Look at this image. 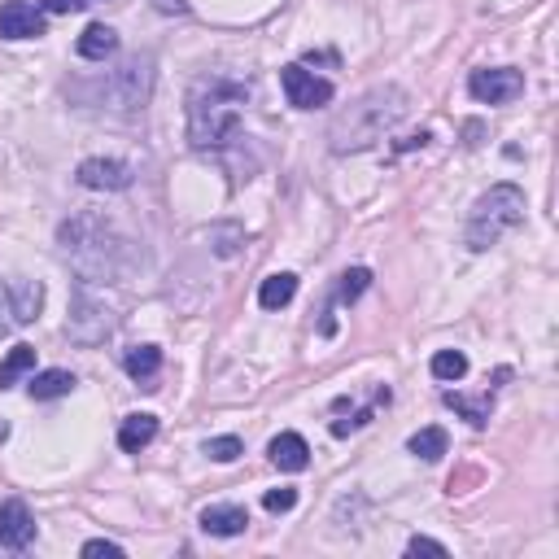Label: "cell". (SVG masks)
<instances>
[{
	"mask_svg": "<svg viewBox=\"0 0 559 559\" xmlns=\"http://www.w3.org/2000/svg\"><path fill=\"white\" fill-rule=\"evenodd\" d=\"M127 376L132 380H149V376H158V367H162V350L158 346H136V350H127Z\"/></svg>",
	"mask_w": 559,
	"mask_h": 559,
	"instance_id": "cell-17",
	"label": "cell"
},
{
	"mask_svg": "<svg viewBox=\"0 0 559 559\" xmlns=\"http://www.w3.org/2000/svg\"><path fill=\"white\" fill-rule=\"evenodd\" d=\"M75 180L83 188H97V193H123V188H132V166L118 158H88L79 162Z\"/></svg>",
	"mask_w": 559,
	"mask_h": 559,
	"instance_id": "cell-6",
	"label": "cell"
},
{
	"mask_svg": "<svg viewBox=\"0 0 559 559\" xmlns=\"http://www.w3.org/2000/svg\"><path fill=\"white\" fill-rule=\"evenodd\" d=\"M35 542V516L27 503H18V498H9V503H0V546L5 551H22V546Z\"/></svg>",
	"mask_w": 559,
	"mask_h": 559,
	"instance_id": "cell-8",
	"label": "cell"
},
{
	"mask_svg": "<svg viewBox=\"0 0 559 559\" xmlns=\"http://www.w3.org/2000/svg\"><path fill=\"white\" fill-rule=\"evenodd\" d=\"M468 92L477 97L481 105H507L525 92V75L511 66H494V70H472L468 79Z\"/></svg>",
	"mask_w": 559,
	"mask_h": 559,
	"instance_id": "cell-4",
	"label": "cell"
},
{
	"mask_svg": "<svg viewBox=\"0 0 559 559\" xmlns=\"http://www.w3.org/2000/svg\"><path fill=\"white\" fill-rule=\"evenodd\" d=\"M114 49H118V35H114V27H105V22H92V27L79 35L83 62H105V57H114Z\"/></svg>",
	"mask_w": 559,
	"mask_h": 559,
	"instance_id": "cell-12",
	"label": "cell"
},
{
	"mask_svg": "<svg viewBox=\"0 0 559 559\" xmlns=\"http://www.w3.org/2000/svg\"><path fill=\"white\" fill-rule=\"evenodd\" d=\"M70 389H75V376L62 372V367H49V372H35V376H31V398H35V402L66 398Z\"/></svg>",
	"mask_w": 559,
	"mask_h": 559,
	"instance_id": "cell-13",
	"label": "cell"
},
{
	"mask_svg": "<svg viewBox=\"0 0 559 559\" xmlns=\"http://www.w3.org/2000/svg\"><path fill=\"white\" fill-rule=\"evenodd\" d=\"M44 14H83L88 9V0H40Z\"/></svg>",
	"mask_w": 559,
	"mask_h": 559,
	"instance_id": "cell-26",
	"label": "cell"
},
{
	"mask_svg": "<svg viewBox=\"0 0 559 559\" xmlns=\"http://www.w3.org/2000/svg\"><path fill=\"white\" fill-rule=\"evenodd\" d=\"M245 525H249V511L236 507V503L201 511V529H206L210 538H236V533H245Z\"/></svg>",
	"mask_w": 559,
	"mask_h": 559,
	"instance_id": "cell-9",
	"label": "cell"
},
{
	"mask_svg": "<svg viewBox=\"0 0 559 559\" xmlns=\"http://www.w3.org/2000/svg\"><path fill=\"white\" fill-rule=\"evenodd\" d=\"M411 455H420V459H442L446 455V446H450V437H446V428H420V433L411 437Z\"/></svg>",
	"mask_w": 559,
	"mask_h": 559,
	"instance_id": "cell-18",
	"label": "cell"
},
{
	"mask_svg": "<svg viewBox=\"0 0 559 559\" xmlns=\"http://www.w3.org/2000/svg\"><path fill=\"white\" fill-rule=\"evenodd\" d=\"M245 123V88L236 83H201L188 97V136L197 149H219L241 136Z\"/></svg>",
	"mask_w": 559,
	"mask_h": 559,
	"instance_id": "cell-1",
	"label": "cell"
},
{
	"mask_svg": "<svg viewBox=\"0 0 559 559\" xmlns=\"http://www.w3.org/2000/svg\"><path fill=\"white\" fill-rule=\"evenodd\" d=\"M83 555H88V559H97V555H105V559H123V546H118V542H105V538H92V542H83Z\"/></svg>",
	"mask_w": 559,
	"mask_h": 559,
	"instance_id": "cell-25",
	"label": "cell"
},
{
	"mask_svg": "<svg viewBox=\"0 0 559 559\" xmlns=\"http://www.w3.org/2000/svg\"><path fill=\"white\" fill-rule=\"evenodd\" d=\"M27 372H35V346H14L9 350V359L0 363V389L18 385Z\"/></svg>",
	"mask_w": 559,
	"mask_h": 559,
	"instance_id": "cell-16",
	"label": "cell"
},
{
	"mask_svg": "<svg viewBox=\"0 0 559 559\" xmlns=\"http://www.w3.org/2000/svg\"><path fill=\"white\" fill-rule=\"evenodd\" d=\"M367 284H372V271H367V267H350L346 276H341V302H354V297H363Z\"/></svg>",
	"mask_w": 559,
	"mask_h": 559,
	"instance_id": "cell-22",
	"label": "cell"
},
{
	"mask_svg": "<svg viewBox=\"0 0 559 559\" xmlns=\"http://www.w3.org/2000/svg\"><path fill=\"white\" fill-rule=\"evenodd\" d=\"M433 376L437 380H463L468 376V354L463 350H437L433 354Z\"/></svg>",
	"mask_w": 559,
	"mask_h": 559,
	"instance_id": "cell-19",
	"label": "cell"
},
{
	"mask_svg": "<svg viewBox=\"0 0 559 559\" xmlns=\"http://www.w3.org/2000/svg\"><path fill=\"white\" fill-rule=\"evenodd\" d=\"M280 88H284V97H289V105H297V110H319V105L332 101V83L319 79L315 70H306V66H284L280 70Z\"/></svg>",
	"mask_w": 559,
	"mask_h": 559,
	"instance_id": "cell-5",
	"label": "cell"
},
{
	"mask_svg": "<svg viewBox=\"0 0 559 559\" xmlns=\"http://www.w3.org/2000/svg\"><path fill=\"white\" fill-rule=\"evenodd\" d=\"M44 35V9L27 0H5L0 5V40H35Z\"/></svg>",
	"mask_w": 559,
	"mask_h": 559,
	"instance_id": "cell-7",
	"label": "cell"
},
{
	"mask_svg": "<svg viewBox=\"0 0 559 559\" xmlns=\"http://www.w3.org/2000/svg\"><path fill=\"white\" fill-rule=\"evenodd\" d=\"M520 223H525V193H520L516 184H494L490 193H481L477 206H472L463 241H468L472 254H485V249H494L507 232H516Z\"/></svg>",
	"mask_w": 559,
	"mask_h": 559,
	"instance_id": "cell-3",
	"label": "cell"
},
{
	"mask_svg": "<svg viewBox=\"0 0 559 559\" xmlns=\"http://www.w3.org/2000/svg\"><path fill=\"white\" fill-rule=\"evenodd\" d=\"M446 407H455L459 415H468L472 424H485L490 420V398H463V394H446Z\"/></svg>",
	"mask_w": 559,
	"mask_h": 559,
	"instance_id": "cell-20",
	"label": "cell"
},
{
	"mask_svg": "<svg viewBox=\"0 0 559 559\" xmlns=\"http://www.w3.org/2000/svg\"><path fill=\"white\" fill-rule=\"evenodd\" d=\"M206 455H210L214 463H232V459L245 455V446H241V437H210V442H206Z\"/></svg>",
	"mask_w": 559,
	"mask_h": 559,
	"instance_id": "cell-21",
	"label": "cell"
},
{
	"mask_svg": "<svg viewBox=\"0 0 559 559\" xmlns=\"http://www.w3.org/2000/svg\"><path fill=\"white\" fill-rule=\"evenodd\" d=\"M297 293V276H289V271H280V276H267L263 289H258V306L263 311H280V306H289Z\"/></svg>",
	"mask_w": 559,
	"mask_h": 559,
	"instance_id": "cell-14",
	"label": "cell"
},
{
	"mask_svg": "<svg viewBox=\"0 0 559 559\" xmlns=\"http://www.w3.org/2000/svg\"><path fill=\"white\" fill-rule=\"evenodd\" d=\"M407 551H411V555H446V546L433 542V538H411Z\"/></svg>",
	"mask_w": 559,
	"mask_h": 559,
	"instance_id": "cell-27",
	"label": "cell"
},
{
	"mask_svg": "<svg viewBox=\"0 0 559 559\" xmlns=\"http://www.w3.org/2000/svg\"><path fill=\"white\" fill-rule=\"evenodd\" d=\"M153 437H158V415L140 411V415H127L123 428H118V446L127 450V455H140Z\"/></svg>",
	"mask_w": 559,
	"mask_h": 559,
	"instance_id": "cell-10",
	"label": "cell"
},
{
	"mask_svg": "<svg viewBox=\"0 0 559 559\" xmlns=\"http://www.w3.org/2000/svg\"><path fill=\"white\" fill-rule=\"evenodd\" d=\"M297 503V490H289V485H280V490H267L263 494V507L271 511V516H280V511H293Z\"/></svg>",
	"mask_w": 559,
	"mask_h": 559,
	"instance_id": "cell-23",
	"label": "cell"
},
{
	"mask_svg": "<svg viewBox=\"0 0 559 559\" xmlns=\"http://www.w3.org/2000/svg\"><path fill=\"white\" fill-rule=\"evenodd\" d=\"M18 324V315H14V293H9V284H0V337H5L9 328Z\"/></svg>",
	"mask_w": 559,
	"mask_h": 559,
	"instance_id": "cell-24",
	"label": "cell"
},
{
	"mask_svg": "<svg viewBox=\"0 0 559 559\" xmlns=\"http://www.w3.org/2000/svg\"><path fill=\"white\" fill-rule=\"evenodd\" d=\"M9 293H14V315H18V324H31L35 315H40V306H44V289L35 280H22V284H9Z\"/></svg>",
	"mask_w": 559,
	"mask_h": 559,
	"instance_id": "cell-15",
	"label": "cell"
},
{
	"mask_svg": "<svg viewBox=\"0 0 559 559\" xmlns=\"http://www.w3.org/2000/svg\"><path fill=\"white\" fill-rule=\"evenodd\" d=\"M271 463H276L280 472H302L306 463H311V446H306V437L280 433L276 442H271Z\"/></svg>",
	"mask_w": 559,
	"mask_h": 559,
	"instance_id": "cell-11",
	"label": "cell"
},
{
	"mask_svg": "<svg viewBox=\"0 0 559 559\" xmlns=\"http://www.w3.org/2000/svg\"><path fill=\"white\" fill-rule=\"evenodd\" d=\"M407 114V92L402 88H376L359 97L346 114L332 123V149L337 153H354V149H367L376 145L398 118Z\"/></svg>",
	"mask_w": 559,
	"mask_h": 559,
	"instance_id": "cell-2",
	"label": "cell"
}]
</instances>
